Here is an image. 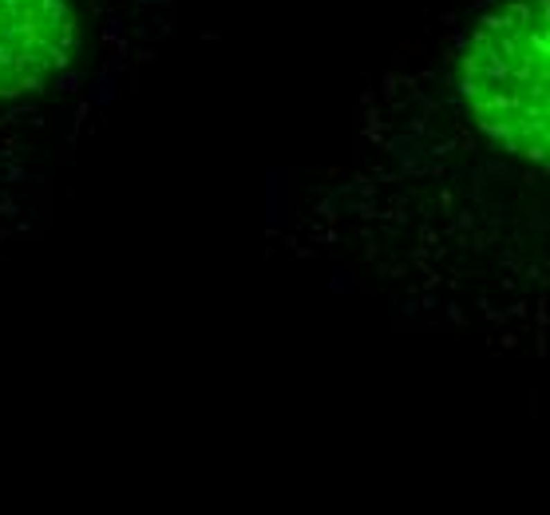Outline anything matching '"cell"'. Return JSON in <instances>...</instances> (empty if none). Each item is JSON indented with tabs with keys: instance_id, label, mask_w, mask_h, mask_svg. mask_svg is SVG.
<instances>
[{
	"instance_id": "6da1fadb",
	"label": "cell",
	"mask_w": 550,
	"mask_h": 515,
	"mask_svg": "<svg viewBox=\"0 0 550 515\" xmlns=\"http://www.w3.org/2000/svg\"><path fill=\"white\" fill-rule=\"evenodd\" d=\"M459 87L491 139L542 163L550 143L547 0H511L483 16L459 60Z\"/></svg>"
},
{
	"instance_id": "7a4b0ae2",
	"label": "cell",
	"mask_w": 550,
	"mask_h": 515,
	"mask_svg": "<svg viewBox=\"0 0 550 515\" xmlns=\"http://www.w3.org/2000/svg\"><path fill=\"white\" fill-rule=\"evenodd\" d=\"M71 40L68 0H0V99L48 87L68 64Z\"/></svg>"
}]
</instances>
